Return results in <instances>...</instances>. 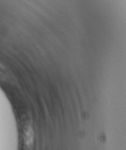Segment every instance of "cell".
I'll return each instance as SVG.
<instances>
[{
  "label": "cell",
  "mask_w": 126,
  "mask_h": 150,
  "mask_svg": "<svg viewBox=\"0 0 126 150\" xmlns=\"http://www.w3.org/2000/svg\"><path fill=\"white\" fill-rule=\"evenodd\" d=\"M24 138L26 146L30 148L33 142V132L31 126L29 125H27L25 129Z\"/></svg>",
  "instance_id": "obj_1"
}]
</instances>
